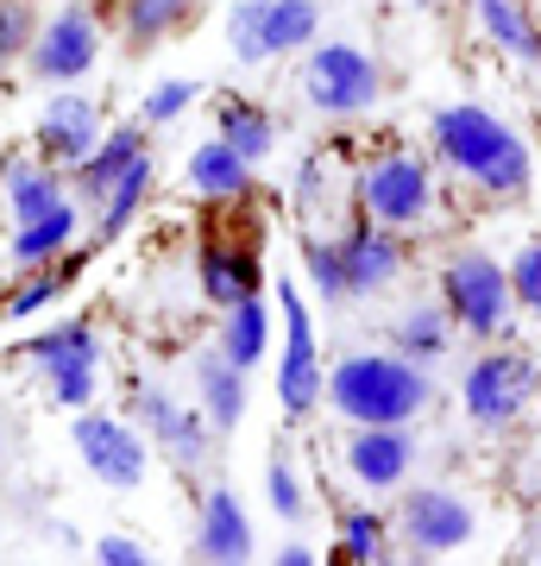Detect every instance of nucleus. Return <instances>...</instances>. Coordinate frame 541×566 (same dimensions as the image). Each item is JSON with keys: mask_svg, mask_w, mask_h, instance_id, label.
<instances>
[{"mask_svg": "<svg viewBox=\"0 0 541 566\" xmlns=\"http://www.w3.org/2000/svg\"><path fill=\"white\" fill-rule=\"evenodd\" d=\"M435 151H441V164H454L466 182H479L485 196H522L529 177H535L522 133H510L498 114H485V107H472V102H454V107L435 114Z\"/></svg>", "mask_w": 541, "mask_h": 566, "instance_id": "1", "label": "nucleus"}, {"mask_svg": "<svg viewBox=\"0 0 541 566\" xmlns=\"http://www.w3.org/2000/svg\"><path fill=\"white\" fill-rule=\"evenodd\" d=\"M428 371L416 359H397V353H353L327 371V397L321 403L346 416L353 428L372 422H416L428 409Z\"/></svg>", "mask_w": 541, "mask_h": 566, "instance_id": "2", "label": "nucleus"}, {"mask_svg": "<svg viewBox=\"0 0 541 566\" xmlns=\"http://www.w3.org/2000/svg\"><path fill=\"white\" fill-rule=\"evenodd\" d=\"M510 271H503L491 252H460V259H447L441 271V303L447 315L466 327V334H479V340H498L503 322H510Z\"/></svg>", "mask_w": 541, "mask_h": 566, "instance_id": "3", "label": "nucleus"}, {"mask_svg": "<svg viewBox=\"0 0 541 566\" xmlns=\"http://www.w3.org/2000/svg\"><path fill=\"white\" fill-rule=\"evenodd\" d=\"M378 88H384L378 63L360 44H315L309 63H302V95H309V107L315 114H334V120L365 114V107L378 102Z\"/></svg>", "mask_w": 541, "mask_h": 566, "instance_id": "4", "label": "nucleus"}, {"mask_svg": "<svg viewBox=\"0 0 541 566\" xmlns=\"http://www.w3.org/2000/svg\"><path fill=\"white\" fill-rule=\"evenodd\" d=\"M278 308H283V359H278V403L283 416L296 422L327 397V378H321V346H315V322H309V303H302L296 283H278Z\"/></svg>", "mask_w": 541, "mask_h": 566, "instance_id": "5", "label": "nucleus"}, {"mask_svg": "<svg viewBox=\"0 0 541 566\" xmlns=\"http://www.w3.org/2000/svg\"><path fill=\"white\" fill-rule=\"evenodd\" d=\"M32 365L51 378V397L63 409H89L95 403V385H101V334L89 322H58L51 334L25 346Z\"/></svg>", "mask_w": 541, "mask_h": 566, "instance_id": "6", "label": "nucleus"}, {"mask_svg": "<svg viewBox=\"0 0 541 566\" xmlns=\"http://www.w3.org/2000/svg\"><path fill=\"white\" fill-rule=\"evenodd\" d=\"M360 202L372 221L384 227H416L428 221V202H435V177L416 151H384L372 170L360 177Z\"/></svg>", "mask_w": 541, "mask_h": 566, "instance_id": "7", "label": "nucleus"}, {"mask_svg": "<svg viewBox=\"0 0 541 566\" xmlns=\"http://www.w3.org/2000/svg\"><path fill=\"white\" fill-rule=\"evenodd\" d=\"M529 397H535V365L522 353H485L460 385V403L479 428H510L529 409Z\"/></svg>", "mask_w": 541, "mask_h": 566, "instance_id": "8", "label": "nucleus"}, {"mask_svg": "<svg viewBox=\"0 0 541 566\" xmlns=\"http://www.w3.org/2000/svg\"><path fill=\"white\" fill-rule=\"evenodd\" d=\"M76 453L107 491H139L145 465H152L139 434L126 422H114V416H95V409H76Z\"/></svg>", "mask_w": 541, "mask_h": 566, "instance_id": "9", "label": "nucleus"}, {"mask_svg": "<svg viewBox=\"0 0 541 566\" xmlns=\"http://www.w3.org/2000/svg\"><path fill=\"white\" fill-rule=\"evenodd\" d=\"M95 51H101V32L95 20H89V7H58L51 20L39 25V39H32V51H25V63H32V76L39 82H76L95 70Z\"/></svg>", "mask_w": 541, "mask_h": 566, "instance_id": "10", "label": "nucleus"}, {"mask_svg": "<svg viewBox=\"0 0 541 566\" xmlns=\"http://www.w3.org/2000/svg\"><path fill=\"white\" fill-rule=\"evenodd\" d=\"M397 528L416 554H454V547L472 542V504H466L460 491L422 485L397 504Z\"/></svg>", "mask_w": 541, "mask_h": 566, "instance_id": "11", "label": "nucleus"}, {"mask_svg": "<svg viewBox=\"0 0 541 566\" xmlns=\"http://www.w3.org/2000/svg\"><path fill=\"white\" fill-rule=\"evenodd\" d=\"M133 416L145 422V434L158 441V453H170L177 465H201V453H208V416L189 403H177L170 390L145 385L139 397H133Z\"/></svg>", "mask_w": 541, "mask_h": 566, "instance_id": "12", "label": "nucleus"}, {"mask_svg": "<svg viewBox=\"0 0 541 566\" xmlns=\"http://www.w3.org/2000/svg\"><path fill=\"white\" fill-rule=\"evenodd\" d=\"M259 245H264V227L252 233V240H221V233L201 240V290H208V303L215 308H233L240 296L264 290Z\"/></svg>", "mask_w": 541, "mask_h": 566, "instance_id": "13", "label": "nucleus"}, {"mask_svg": "<svg viewBox=\"0 0 541 566\" xmlns=\"http://www.w3.org/2000/svg\"><path fill=\"white\" fill-rule=\"evenodd\" d=\"M101 145V114L89 95H51L39 114V151L44 164H58V170H76L89 151Z\"/></svg>", "mask_w": 541, "mask_h": 566, "instance_id": "14", "label": "nucleus"}, {"mask_svg": "<svg viewBox=\"0 0 541 566\" xmlns=\"http://www.w3.org/2000/svg\"><path fill=\"white\" fill-rule=\"evenodd\" d=\"M409 465H416V441H409V428L403 422H372L360 428L353 441H346V472L372 491H391L409 479Z\"/></svg>", "mask_w": 541, "mask_h": 566, "instance_id": "15", "label": "nucleus"}, {"mask_svg": "<svg viewBox=\"0 0 541 566\" xmlns=\"http://www.w3.org/2000/svg\"><path fill=\"white\" fill-rule=\"evenodd\" d=\"M341 264H346V290L353 296H365V290H384V283L403 271V245H397V227L384 221H353L341 240Z\"/></svg>", "mask_w": 541, "mask_h": 566, "instance_id": "16", "label": "nucleus"}, {"mask_svg": "<svg viewBox=\"0 0 541 566\" xmlns=\"http://www.w3.org/2000/svg\"><path fill=\"white\" fill-rule=\"evenodd\" d=\"M196 554H201V560H252V523H246L240 497H233L227 485H215L208 497H201Z\"/></svg>", "mask_w": 541, "mask_h": 566, "instance_id": "17", "label": "nucleus"}, {"mask_svg": "<svg viewBox=\"0 0 541 566\" xmlns=\"http://www.w3.org/2000/svg\"><path fill=\"white\" fill-rule=\"evenodd\" d=\"M196 385H201V416H208V428L233 434V428L246 422V371L215 346V353L196 359Z\"/></svg>", "mask_w": 541, "mask_h": 566, "instance_id": "18", "label": "nucleus"}, {"mask_svg": "<svg viewBox=\"0 0 541 566\" xmlns=\"http://www.w3.org/2000/svg\"><path fill=\"white\" fill-rule=\"evenodd\" d=\"M145 151V120H126V126H114L107 139L89 151V158L76 164V202H89V208H101V196H107V182L121 177L126 164Z\"/></svg>", "mask_w": 541, "mask_h": 566, "instance_id": "19", "label": "nucleus"}, {"mask_svg": "<svg viewBox=\"0 0 541 566\" xmlns=\"http://www.w3.org/2000/svg\"><path fill=\"white\" fill-rule=\"evenodd\" d=\"M189 182H196L208 202H240L246 189H252V164H246L227 139H208V145L189 151Z\"/></svg>", "mask_w": 541, "mask_h": 566, "instance_id": "20", "label": "nucleus"}, {"mask_svg": "<svg viewBox=\"0 0 541 566\" xmlns=\"http://www.w3.org/2000/svg\"><path fill=\"white\" fill-rule=\"evenodd\" d=\"M70 202V189H63L58 164H32V158H13L7 164V208H13V221H39L51 208Z\"/></svg>", "mask_w": 541, "mask_h": 566, "instance_id": "21", "label": "nucleus"}, {"mask_svg": "<svg viewBox=\"0 0 541 566\" xmlns=\"http://www.w3.org/2000/svg\"><path fill=\"white\" fill-rule=\"evenodd\" d=\"M145 189H152V151H139V158L126 164L121 177L107 182V196H101L95 208V240H121L126 227L139 221V208H145Z\"/></svg>", "mask_w": 541, "mask_h": 566, "instance_id": "22", "label": "nucleus"}, {"mask_svg": "<svg viewBox=\"0 0 541 566\" xmlns=\"http://www.w3.org/2000/svg\"><path fill=\"white\" fill-rule=\"evenodd\" d=\"M221 353L240 365V371H252V365L271 353V303H264V290H252V296H240V303L227 308Z\"/></svg>", "mask_w": 541, "mask_h": 566, "instance_id": "23", "label": "nucleus"}, {"mask_svg": "<svg viewBox=\"0 0 541 566\" xmlns=\"http://www.w3.org/2000/svg\"><path fill=\"white\" fill-rule=\"evenodd\" d=\"M76 227H82V202H63V208H51V214H39V221H25L7 252H13V264L39 271V264H51L58 252H70Z\"/></svg>", "mask_w": 541, "mask_h": 566, "instance_id": "24", "label": "nucleus"}, {"mask_svg": "<svg viewBox=\"0 0 541 566\" xmlns=\"http://www.w3.org/2000/svg\"><path fill=\"white\" fill-rule=\"evenodd\" d=\"M472 13H479V25L503 44V51H510V57L541 63V32H535V20H529V7H522V0H472Z\"/></svg>", "mask_w": 541, "mask_h": 566, "instance_id": "25", "label": "nucleus"}, {"mask_svg": "<svg viewBox=\"0 0 541 566\" xmlns=\"http://www.w3.org/2000/svg\"><path fill=\"white\" fill-rule=\"evenodd\" d=\"M221 139L240 151L246 164H264L271 158V145H278V126H271V114H264L259 102H221Z\"/></svg>", "mask_w": 541, "mask_h": 566, "instance_id": "26", "label": "nucleus"}, {"mask_svg": "<svg viewBox=\"0 0 541 566\" xmlns=\"http://www.w3.org/2000/svg\"><path fill=\"white\" fill-rule=\"evenodd\" d=\"M321 25L315 0H271L264 7V57H283V51H309Z\"/></svg>", "mask_w": 541, "mask_h": 566, "instance_id": "27", "label": "nucleus"}, {"mask_svg": "<svg viewBox=\"0 0 541 566\" xmlns=\"http://www.w3.org/2000/svg\"><path fill=\"white\" fill-rule=\"evenodd\" d=\"M447 334H454V315H447V303H416V308L397 322V346H403L416 365L441 359V353H447Z\"/></svg>", "mask_w": 541, "mask_h": 566, "instance_id": "28", "label": "nucleus"}, {"mask_svg": "<svg viewBox=\"0 0 541 566\" xmlns=\"http://www.w3.org/2000/svg\"><path fill=\"white\" fill-rule=\"evenodd\" d=\"M196 13V0H121V25H126V44H158L170 39L183 20Z\"/></svg>", "mask_w": 541, "mask_h": 566, "instance_id": "29", "label": "nucleus"}, {"mask_svg": "<svg viewBox=\"0 0 541 566\" xmlns=\"http://www.w3.org/2000/svg\"><path fill=\"white\" fill-rule=\"evenodd\" d=\"M264 497H271V510H278L283 523H302L309 516V491H302L290 453H271V465H264Z\"/></svg>", "mask_w": 541, "mask_h": 566, "instance_id": "30", "label": "nucleus"}, {"mask_svg": "<svg viewBox=\"0 0 541 566\" xmlns=\"http://www.w3.org/2000/svg\"><path fill=\"white\" fill-rule=\"evenodd\" d=\"M264 7L271 0H233V13H227V44L240 63H264Z\"/></svg>", "mask_w": 541, "mask_h": 566, "instance_id": "31", "label": "nucleus"}, {"mask_svg": "<svg viewBox=\"0 0 541 566\" xmlns=\"http://www.w3.org/2000/svg\"><path fill=\"white\" fill-rule=\"evenodd\" d=\"M302 264H309V283H315V296H327V303L353 296V290H346L341 245H327V240H302Z\"/></svg>", "mask_w": 541, "mask_h": 566, "instance_id": "32", "label": "nucleus"}, {"mask_svg": "<svg viewBox=\"0 0 541 566\" xmlns=\"http://www.w3.org/2000/svg\"><path fill=\"white\" fill-rule=\"evenodd\" d=\"M196 95H201V88H196L189 76H170V82H158V88L139 102V120H145V126H170L183 107L196 102Z\"/></svg>", "mask_w": 541, "mask_h": 566, "instance_id": "33", "label": "nucleus"}, {"mask_svg": "<svg viewBox=\"0 0 541 566\" xmlns=\"http://www.w3.org/2000/svg\"><path fill=\"white\" fill-rule=\"evenodd\" d=\"M58 296H63V271L39 264V271H32V277L13 290V296H7V315H13V322H25V315H39V308H44V303H58Z\"/></svg>", "mask_w": 541, "mask_h": 566, "instance_id": "34", "label": "nucleus"}, {"mask_svg": "<svg viewBox=\"0 0 541 566\" xmlns=\"http://www.w3.org/2000/svg\"><path fill=\"white\" fill-rule=\"evenodd\" d=\"M32 39H39L32 32V7L25 0H0V70L20 57V51H32Z\"/></svg>", "mask_w": 541, "mask_h": 566, "instance_id": "35", "label": "nucleus"}, {"mask_svg": "<svg viewBox=\"0 0 541 566\" xmlns=\"http://www.w3.org/2000/svg\"><path fill=\"white\" fill-rule=\"evenodd\" d=\"M341 542H346V560H384V523L372 516V510H353L346 516V528H341Z\"/></svg>", "mask_w": 541, "mask_h": 566, "instance_id": "36", "label": "nucleus"}, {"mask_svg": "<svg viewBox=\"0 0 541 566\" xmlns=\"http://www.w3.org/2000/svg\"><path fill=\"white\" fill-rule=\"evenodd\" d=\"M510 290H517V303L529 315H541V240L522 245L517 259H510Z\"/></svg>", "mask_w": 541, "mask_h": 566, "instance_id": "37", "label": "nucleus"}, {"mask_svg": "<svg viewBox=\"0 0 541 566\" xmlns=\"http://www.w3.org/2000/svg\"><path fill=\"white\" fill-rule=\"evenodd\" d=\"M95 560H101V566H145L152 554H145L133 535H101V542H95Z\"/></svg>", "mask_w": 541, "mask_h": 566, "instance_id": "38", "label": "nucleus"}, {"mask_svg": "<svg viewBox=\"0 0 541 566\" xmlns=\"http://www.w3.org/2000/svg\"><path fill=\"white\" fill-rule=\"evenodd\" d=\"M271 560H278V566H309V560H315V554H309V547H302V542H283L278 554H271Z\"/></svg>", "mask_w": 541, "mask_h": 566, "instance_id": "39", "label": "nucleus"}, {"mask_svg": "<svg viewBox=\"0 0 541 566\" xmlns=\"http://www.w3.org/2000/svg\"><path fill=\"white\" fill-rule=\"evenodd\" d=\"M535 560H541V554H535Z\"/></svg>", "mask_w": 541, "mask_h": 566, "instance_id": "40", "label": "nucleus"}]
</instances>
